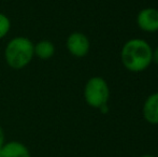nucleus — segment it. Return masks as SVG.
<instances>
[{"instance_id":"nucleus-13","label":"nucleus","mask_w":158,"mask_h":157,"mask_svg":"<svg viewBox=\"0 0 158 157\" xmlns=\"http://www.w3.org/2000/svg\"><path fill=\"white\" fill-rule=\"evenodd\" d=\"M141 157H155L154 155H151V154H145V155H142Z\"/></svg>"},{"instance_id":"nucleus-1","label":"nucleus","mask_w":158,"mask_h":157,"mask_svg":"<svg viewBox=\"0 0 158 157\" xmlns=\"http://www.w3.org/2000/svg\"><path fill=\"white\" fill-rule=\"evenodd\" d=\"M121 59L124 67L131 72L146 70L153 61V50L143 39L128 40L123 45Z\"/></svg>"},{"instance_id":"nucleus-6","label":"nucleus","mask_w":158,"mask_h":157,"mask_svg":"<svg viewBox=\"0 0 158 157\" xmlns=\"http://www.w3.org/2000/svg\"><path fill=\"white\" fill-rule=\"evenodd\" d=\"M0 157H31V154L24 143L13 140L4 143L0 150Z\"/></svg>"},{"instance_id":"nucleus-4","label":"nucleus","mask_w":158,"mask_h":157,"mask_svg":"<svg viewBox=\"0 0 158 157\" xmlns=\"http://www.w3.org/2000/svg\"><path fill=\"white\" fill-rule=\"evenodd\" d=\"M66 48L72 56L80 58L88 54L90 43L86 35H84L83 32L75 31L68 36L66 40Z\"/></svg>"},{"instance_id":"nucleus-9","label":"nucleus","mask_w":158,"mask_h":157,"mask_svg":"<svg viewBox=\"0 0 158 157\" xmlns=\"http://www.w3.org/2000/svg\"><path fill=\"white\" fill-rule=\"evenodd\" d=\"M11 30V21L4 13L0 12V40L6 38Z\"/></svg>"},{"instance_id":"nucleus-5","label":"nucleus","mask_w":158,"mask_h":157,"mask_svg":"<svg viewBox=\"0 0 158 157\" xmlns=\"http://www.w3.org/2000/svg\"><path fill=\"white\" fill-rule=\"evenodd\" d=\"M137 24L141 30L145 32L158 31V10L154 8H145L139 12Z\"/></svg>"},{"instance_id":"nucleus-8","label":"nucleus","mask_w":158,"mask_h":157,"mask_svg":"<svg viewBox=\"0 0 158 157\" xmlns=\"http://www.w3.org/2000/svg\"><path fill=\"white\" fill-rule=\"evenodd\" d=\"M35 56L41 60H48L55 54V45L50 40H40L35 44Z\"/></svg>"},{"instance_id":"nucleus-2","label":"nucleus","mask_w":158,"mask_h":157,"mask_svg":"<svg viewBox=\"0 0 158 157\" xmlns=\"http://www.w3.org/2000/svg\"><path fill=\"white\" fill-rule=\"evenodd\" d=\"M35 43L27 37H14L4 48V60L14 70H22L32 61L35 57Z\"/></svg>"},{"instance_id":"nucleus-3","label":"nucleus","mask_w":158,"mask_h":157,"mask_svg":"<svg viewBox=\"0 0 158 157\" xmlns=\"http://www.w3.org/2000/svg\"><path fill=\"white\" fill-rule=\"evenodd\" d=\"M110 97L109 85L101 76H93L86 82L84 87V99L89 107L99 109L106 105Z\"/></svg>"},{"instance_id":"nucleus-11","label":"nucleus","mask_w":158,"mask_h":157,"mask_svg":"<svg viewBox=\"0 0 158 157\" xmlns=\"http://www.w3.org/2000/svg\"><path fill=\"white\" fill-rule=\"evenodd\" d=\"M153 61H155L158 65V46L155 50H153Z\"/></svg>"},{"instance_id":"nucleus-7","label":"nucleus","mask_w":158,"mask_h":157,"mask_svg":"<svg viewBox=\"0 0 158 157\" xmlns=\"http://www.w3.org/2000/svg\"><path fill=\"white\" fill-rule=\"evenodd\" d=\"M142 114L148 123L158 125V93H154L146 98L142 109Z\"/></svg>"},{"instance_id":"nucleus-12","label":"nucleus","mask_w":158,"mask_h":157,"mask_svg":"<svg viewBox=\"0 0 158 157\" xmlns=\"http://www.w3.org/2000/svg\"><path fill=\"white\" fill-rule=\"evenodd\" d=\"M99 110L101 111V113H103V114L108 113V112H109V105H108V103H106V105H101V107L99 108Z\"/></svg>"},{"instance_id":"nucleus-10","label":"nucleus","mask_w":158,"mask_h":157,"mask_svg":"<svg viewBox=\"0 0 158 157\" xmlns=\"http://www.w3.org/2000/svg\"><path fill=\"white\" fill-rule=\"evenodd\" d=\"M6 143V134H4V131L2 129V127H0V150L2 149V147Z\"/></svg>"}]
</instances>
